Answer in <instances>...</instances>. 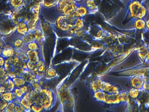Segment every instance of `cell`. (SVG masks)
<instances>
[{"instance_id":"cell-1","label":"cell","mask_w":149,"mask_h":112,"mask_svg":"<svg viewBox=\"0 0 149 112\" xmlns=\"http://www.w3.org/2000/svg\"><path fill=\"white\" fill-rule=\"evenodd\" d=\"M127 11L131 19L146 18L148 9L139 0H130L127 6Z\"/></svg>"},{"instance_id":"cell-2","label":"cell","mask_w":149,"mask_h":112,"mask_svg":"<svg viewBox=\"0 0 149 112\" xmlns=\"http://www.w3.org/2000/svg\"><path fill=\"white\" fill-rule=\"evenodd\" d=\"M76 18L74 13L69 16L60 15L57 18L55 24L61 30L70 32L73 28V23Z\"/></svg>"},{"instance_id":"cell-3","label":"cell","mask_w":149,"mask_h":112,"mask_svg":"<svg viewBox=\"0 0 149 112\" xmlns=\"http://www.w3.org/2000/svg\"><path fill=\"white\" fill-rule=\"evenodd\" d=\"M78 4L74 0H59L56 6L60 15L69 16L74 13Z\"/></svg>"},{"instance_id":"cell-4","label":"cell","mask_w":149,"mask_h":112,"mask_svg":"<svg viewBox=\"0 0 149 112\" xmlns=\"http://www.w3.org/2000/svg\"><path fill=\"white\" fill-rule=\"evenodd\" d=\"M16 25L11 18V13L8 15V17L0 20V33L4 35L15 31Z\"/></svg>"},{"instance_id":"cell-5","label":"cell","mask_w":149,"mask_h":112,"mask_svg":"<svg viewBox=\"0 0 149 112\" xmlns=\"http://www.w3.org/2000/svg\"><path fill=\"white\" fill-rule=\"evenodd\" d=\"M41 102L44 106V109L47 110L49 108L53 100V95L49 90L42 89L39 92Z\"/></svg>"},{"instance_id":"cell-6","label":"cell","mask_w":149,"mask_h":112,"mask_svg":"<svg viewBox=\"0 0 149 112\" xmlns=\"http://www.w3.org/2000/svg\"><path fill=\"white\" fill-rule=\"evenodd\" d=\"M145 82V78L143 76L137 74L131 76L130 78L129 83L131 88L137 89H143Z\"/></svg>"},{"instance_id":"cell-7","label":"cell","mask_w":149,"mask_h":112,"mask_svg":"<svg viewBox=\"0 0 149 112\" xmlns=\"http://www.w3.org/2000/svg\"><path fill=\"white\" fill-rule=\"evenodd\" d=\"M100 90L104 92L105 93L111 94V93H120L122 90L120 89L119 87L115 85L107 82L101 81L100 85Z\"/></svg>"},{"instance_id":"cell-8","label":"cell","mask_w":149,"mask_h":112,"mask_svg":"<svg viewBox=\"0 0 149 112\" xmlns=\"http://www.w3.org/2000/svg\"><path fill=\"white\" fill-rule=\"evenodd\" d=\"M132 25L135 30L148 32L146 27V18H136L131 19Z\"/></svg>"},{"instance_id":"cell-9","label":"cell","mask_w":149,"mask_h":112,"mask_svg":"<svg viewBox=\"0 0 149 112\" xmlns=\"http://www.w3.org/2000/svg\"><path fill=\"white\" fill-rule=\"evenodd\" d=\"M29 31V29L27 23L24 21H20L17 24L15 32L20 36H24L27 34Z\"/></svg>"},{"instance_id":"cell-10","label":"cell","mask_w":149,"mask_h":112,"mask_svg":"<svg viewBox=\"0 0 149 112\" xmlns=\"http://www.w3.org/2000/svg\"><path fill=\"white\" fill-rule=\"evenodd\" d=\"M148 51V46L145 43L140 46L137 49V56L143 63H144Z\"/></svg>"},{"instance_id":"cell-11","label":"cell","mask_w":149,"mask_h":112,"mask_svg":"<svg viewBox=\"0 0 149 112\" xmlns=\"http://www.w3.org/2000/svg\"><path fill=\"white\" fill-rule=\"evenodd\" d=\"M74 14L77 18H84L89 15V11L84 4H79Z\"/></svg>"},{"instance_id":"cell-12","label":"cell","mask_w":149,"mask_h":112,"mask_svg":"<svg viewBox=\"0 0 149 112\" xmlns=\"http://www.w3.org/2000/svg\"><path fill=\"white\" fill-rule=\"evenodd\" d=\"M83 4L87 8L89 14H95L99 10L98 5L95 0H85Z\"/></svg>"},{"instance_id":"cell-13","label":"cell","mask_w":149,"mask_h":112,"mask_svg":"<svg viewBox=\"0 0 149 112\" xmlns=\"http://www.w3.org/2000/svg\"><path fill=\"white\" fill-rule=\"evenodd\" d=\"M24 3V0H8L6 4L14 12L20 9L23 6Z\"/></svg>"},{"instance_id":"cell-14","label":"cell","mask_w":149,"mask_h":112,"mask_svg":"<svg viewBox=\"0 0 149 112\" xmlns=\"http://www.w3.org/2000/svg\"><path fill=\"white\" fill-rule=\"evenodd\" d=\"M85 25V21L83 18H76L73 23V28L70 32L74 33L76 32L83 30Z\"/></svg>"},{"instance_id":"cell-15","label":"cell","mask_w":149,"mask_h":112,"mask_svg":"<svg viewBox=\"0 0 149 112\" xmlns=\"http://www.w3.org/2000/svg\"><path fill=\"white\" fill-rule=\"evenodd\" d=\"M34 74L36 76L40 77L43 75L45 72V65L42 61L40 60L36 64L34 70Z\"/></svg>"},{"instance_id":"cell-16","label":"cell","mask_w":149,"mask_h":112,"mask_svg":"<svg viewBox=\"0 0 149 112\" xmlns=\"http://www.w3.org/2000/svg\"><path fill=\"white\" fill-rule=\"evenodd\" d=\"M26 55L28 56V61L36 64L40 61L39 54L38 51H31L28 50L26 51Z\"/></svg>"},{"instance_id":"cell-17","label":"cell","mask_w":149,"mask_h":112,"mask_svg":"<svg viewBox=\"0 0 149 112\" xmlns=\"http://www.w3.org/2000/svg\"><path fill=\"white\" fill-rule=\"evenodd\" d=\"M24 43L23 39V36L17 34V37H15L11 42V46L15 49H19L22 48Z\"/></svg>"},{"instance_id":"cell-18","label":"cell","mask_w":149,"mask_h":112,"mask_svg":"<svg viewBox=\"0 0 149 112\" xmlns=\"http://www.w3.org/2000/svg\"><path fill=\"white\" fill-rule=\"evenodd\" d=\"M14 54H15V51L14 48L12 47H5L2 49L1 56H2L5 59L9 57H12L14 56Z\"/></svg>"},{"instance_id":"cell-19","label":"cell","mask_w":149,"mask_h":112,"mask_svg":"<svg viewBox=\"0 0 149 112\" xmlns=\"http://www.w3.org/2000/svg\"><path fill=\"white\" fill-rule=\"evenodd\" d=\"M14 93L13 92H5L2 94H0V97L3 100V101L7 103H10L13 101L14 99Z\"/></svg>"},{"instance_id":"cell-20","label":"cell","mask_w":149,"mask_h":112,"mask_svg":"<svg viewBox=\"0 0 149 112\" xmlns=\"http://www.w3.org/2000/svg\"><path fill=\"white\" fill-rule=\"evenodd\" d=\"M59 0H42V7L50 8L56 6Z\"/></svg>"},{"instance_id":"cell-21","label":"cell","mask_w":149,"mask_h":112,"mask_svg":"<svg viewBox=\"0 0 149 112\" xmlns=\"http://www.w3.org/2000/svg\"><path fill=\"white\" fill-rule=\"evenodd\" d=\"M105 93L104 92L101 90H99L95 92L94 93V97L97 101L100 102H105Z\"/></svg>"},{"instance_id":"cell-22","label":"cell","mask_w":149,"mask_h":112,"mask_svg":"<svg viewBox=\"0 0 149 112\" xmlns=\"http://www.w3.org/2000/svg\"><path fill=\"white\" fill-rule=\"evenodd\" d=\"M141 90L131 88L128 90V95L130 98L132 99H136L139 97Z\"/></svg>"},{"instance_id":"cell-23","label":"cell","mask_w":149,"mask_h":112,"mask_svg":"<svg viewBox=\"0 0 149 112\" xmlns=\"http://www.w3.org/2000/svg\"><path fill=\"white\" fill-rule=\"evenodd\" d=\"M3 85L6 87L7 91L10 92H13L14 89L16 88L13 79L11 78H9L5 82L3 83Z\"/></svg>"},{"instance_id":"cell-24","label":"cell","mask_w":149,"mask_h":112,"mask_svg":"<svg viewBox=\"0 0 149 112\" xmlns=\"http://www.w3.org/2000/svg\"><path fill=\"white\" fill-rule=\"evenodd\" d=\"M16 88H20L25 85V80L22 77H15L12 78Z\"/></svg>"},{"instance_id":"cell-25","label":"cell","mask_w":149,"mask_h":112,"mask_svg":"<svg viewBox=\"0 0 149 112\" xmlns=\"http://www.w3.org/2000/svg\"><path fill=\"white\" fill-rule=\"evenodd\" d=\"M31 109L33 111L40 112L42 111L44 109L42 104L41 102H39V103H36L32 104L31 106Z\"/></svg>"},{"instance_id":"cell-26","label":"cell","mask_w":149,"mask_h":112,"mask_svg":"<svg viewBox=\"0 0 149 112\" xmlns=\"http://www.w3.org/2000/svg\"><path fill=\"white\" fill-rule=\"evenodd\" d=\"M26 45L28 50L31 51H38V45L36 40L29 42Z\"/></svg>"},{"instance_id":"cell-27","label":"cell","mask_w":149,"mask_h":112,"mask_svg":"<svg viewBox=\"0 0 149 112\" xmlns=\"http://www.w3.org/2000/svg\"><path fill=\"white\" fill-rule=\"evenodd\" d=\"M13 93L17 99H21L25 95L24 92L22 89L21 88H15L13 91Z\"/></svg>"},{"instance_id":"cell-28","label":"cell","mask_w":149,"mask_h":112,"mask_svg":"<svg viewBox=\"0 0 149 112\" xmlns=\"http://www.w3.org/2000/svg\"><path fill=\"white\" fill-rule=\"evenodd\" d=\"M101 82V81L100 80H96L93 82L91 85V87L94 92L100 90Z\"/></svg>"},{"instance_id":"cell-29","label":"cell","mask_w":149,"mask_h":112,"mask_svg":"<svg viewBox=\"0 0 149 112\" xmlns=\"http://www.w3.org/2000/svg\"><path fill=\"white\" fill-rule=\"evenodd\" d=\"M47 74L50 77H54L57 75L56 70L54 68H50L47 70Z\"/></svg>"},{"instance_id":"cell-30","label":"cell","mask_w":149,"mask_h":112,"mask_svg":"<svg viewBox=\"0 0 149 112\" xmlns=\"http://www.w3.org/2000/svg\"><path fill=\"white\" fill-rule=\"evenodd\" d=\"M26 63H26V65H27L28 69L29 70H33L34 68H35V66H36V64L31 62L29 61H28Z\"/></svg>"},{"instance_id":"cell-31","label":"cell","mask_w":149,"mask_h":112,"mask_svg":"<svg viewBox=\"0 0 149 112\" xmlns=\"http://www.w3.org/2000/svg\"><path fill=\"white\" fill-rule=\"evenodd\" d=\"M143 89L147 90L149 92V79L145 80V83L143 86Z\"/></svg>"},{"instance_id":"cell-32","label":"cell","mask_w":149,"mask_h":112,"mask_svg":"<svg viewBox=\"0 0 149 112\" xmlns=\"http://www.w3.org/2000/svg\"><path fill=\"white\" fill-rule=\"evenodd\" d=\"M6 59L2 56H0V67H3L5 64Z\"/></svg>"},{"instance_id":"cell-33","label":"cell","mask_w":149,"mask_h":112,"mask_svg":"<svg viewBox=\"0 0 149 112\" xmlns=\"http://www.w3.org/2000/svg\"><path fill=\"white\" fill-rule=\"evenodd\" d=\"M145 70H146L143 73L142 76H143L144 73H146V75L145 76V80H146V79H149V66H148V68H146Z\"/></svg>"},{"instance_id":"cell-34","label":"cell","mask_w":149,"mask_h":112,"mask_svg":"<svg viewBox=\"0 0 149 112\" xmlns=\"http://www.w3.org/2000/svg\"><path fill=\"white\" fill-rule=\"evenodd\" d=\"M5 92H7L6 87L3 86V85L0 86V94H2Z\"/></svg>"},{"instance_id":"cell-35","label":"cell","mask_w":149,"mask_h":112,"mask_svg":"<svg viewBox=\"0 0 149 112\" xmlns=\"http://www.w3.org/2000/svg\"><path fill=\"white\" fill-rule=\"evenodd\" d=\"M32 1V0H24L23 6H26V7L29 6L30 4Z\"/></svg>"},{"instance_id":"cell-36","label":"cell","mask_w":149,"mask_h":112,"mask_svg":"<svg viewBox=\"0 0 149 112\" xmlns=\"http://www.w3.org/2000/svg\"><path fill=\"white\" fill-rule=\"evenodd\" d=\"M144 63L149 64V50L148 52V54H147V57H146V59H145V61H144Z\"/></svg>"},{"instance_id":"cell-37","label":"cell","mask_w":149,"mask_h":112,"mask_svg":"<svg viewBox=\"0 0 149 112\" xmlns=\"http://www.w3.org/2000/svg\"><path fill=\"white\" fill-rule=\"evenodd\" d=\"M146 27L147 30L149 32V17L148 18H146Z\"/></svg>"},{"instance_id":"cell-38","label":"cell","mask_w":149,"mask_h":112,"mask_svg":"<svg viewBox=\"0 0 149 112\" xmlns=\"http://www.w3.org/2000/svg\"><path fill=\"white\" fill-rule=\"evenodd\" d=\"M74 1L77 4H82L84 2L85 0H74Z\"/></svg>"},{"instance_id":"cell-39","label":"cell","mask_w":149,"mask_h":112,"mask_svg":"<svg viewBox=\"0 0 149 112\" xmlns=\"http://www.w3.org/2000/svg\"><path fill=\"white\" fill-rule=\"evenodd\" d=\"M147 46H148V48L149 50V40L148 41V43L147 44Z\"/></svg>"},{"instance_id":"cell-40","label":"cell","mask_w":149,"mask_h":112,"mask_svg":"<svg viewBox=\"0 0 149 112\" xmlns=\"http://www.w3.org/2000/svg\"><path fill=\"white\" fill-rule=\"evenodd\" d=\"M1 51H2L1 48V47H0V56H1Z\"/></svg>"},{"instance_id":"cell-41","label":"cell","mask_w":149,"mask_h":112,"mask_svg":"<svg viewBox=\"0 0 149 112\" xmlns=\"http://www.w3.org/2000/svg\"><path fill=\"white\" fill-rule=\"evenodd\" d=\"M148 9V14H149V8Z\"/></svg>"}]
</instances>
